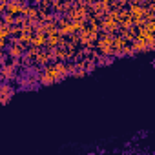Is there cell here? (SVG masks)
I'll use <instances>...</instances> for the list:
<instances>
[{
	"instance_id": "6da1fadb",
	"label": "cell",
	"mask_w": 155,
	"mask_h": 155,
	"mask_svg": "<svg viewBox=\"0 0 155 155\" xmlns=\"http://www.w3.org/2000/svg\"><path fill=\"white\" fill-rule=\"evenodd\" d=\"M15 75H17V69L9 64V60L4 64V66H0V81H4V82H9L15 79Z\"/></svg>"
},
{
	"instance_id": "7a4b0ae2",
	"label": "cell",
	"mask_w": 155,
	"mask_h": 155,
	"mask_svg": "<svg viewBox=\"0 0 155 155\" xmlns=\"http://www.w3.org/2000/svg\"><path fill=\"white\" fill-rule=\"evenodd\" d=\"M26 6L24 0H8V6H6V13L17 17V15H22V8Z\"/></svg>"
},
{
	"instance_id": "3957f363",
	"label": "cell",
	"mask_w": 155,
	"mask_h": 155,
	"mask_svg": "<svg viewBox=\"0 0 155 155\" xmlns=\"http://www.w3.org/2000/svg\"><path fill=\"white\" fill-rule=\"evenodd\" d=\"M13 93H15V88H13V86H9L8 82L0 84V104H2V106L8 104V102L11 101Z\"/></svg>"
},
{
	"instance_id": "277c9868",
	"label": "cell",
	"mask_w": 155,
	"mask_h": 155,
	"mask_svg": "<svg viewBox=\"0 0 155 155\" xmlns=\"http://www.w3.org/2000/svg\"><path fill=\"white\" fill-rule=\"evenodd\" d=\"M64 44V37H60L58 35V31H55V33H49L48 37H46V49H53V48H57V46H62Z\"/></svg>"
},
{
	"instance_id": "5b68a950",
	"label": "cell",
	"mask_w": 155,
	"mask_h": 155,
	"mask_svg": "<svg viewBox=\"0 0 155 155\" xmlns=\"http://www.w3.org/2000/svg\"><path fill=\"white\" fill-rule=\"evenodd\" d=\"M24 51H26V48L22 44H9L8 46V57L9 58H22Z\"/></svg>"
},
{
	"instance_id": "8992f818",
	"label": "cell",
	"mask_w": 155,
	"mask_h": 155,
	"mask_svg": "<svg viewBox=\"0 0 155 155\" xmlns=\"http://www.w3.org/2000/svg\"><path fill=\"white\" fill-rule=\"evenodd\" d=\"M46 33H33L31 37V44L29 46H35V48H44L46 46Z\"/></svg>"
},
{
	"instance_id": "52a82bcc",
	"label": "cell",
	"mask_w": 155,
	"mask_h": 155,
	"mask_svg": "<svg viewBox=\"0 0 155 155\" xmlns=\"http://www.w3.org/2000/svg\"><path fill=\"white\" fill-rule=\"evenodd\" d=\"M57 29H58V28H57V22H55V20H49V22H46V24H44V33H46V35L55 33Z\"/></svg>"
},
{
	"instance_id": "ba28073f",
	"label": "cell",
	"mask_w": 155,
	"mask_h": 155,
	"mask_svg": "<svg viewBox=\"0 0 155 155\" xmlns=\"http://www.w3.org/2000/svg\"><path fill=\"white\" fill-rule=\"evenodd\" d=\"M120 51H122V55H124V57H126V55H128V57H133V55H135V51H133V48H131V44H130V42H126V44H124V48H122Z\"/></svg>"
},
{
	"instance_id": "9c48e42d",
	"label": "cell",
	"mask_w": 155,
	"mask_h": 155,
	"mask_svg": "<svg viewBox=\"0 0 155 155\" xmlns=\"http://www.w3.org/2000/svg\"><path fill=\"white\" fill-rule=\"evenodd\" d=\"M2 20H4V24H6V26H13L15 17H13V15H9V13H4V15H2Z\"/></svg>"
},
{
	"instance_id": "30bf717a",
	"label": "cell",
	"mask_w": 155,
	"mask_h": 155,
	"mask_svg": "<svg viewBox=\"0 0 155 155\" xmlns=\"http://www.w3.org/2000/svg\"><path fill=\"white\" fill-rule=\"evenodd\" d=\"M9 28H11V26H2V28H0V38H9V37H11Z\"/></svg>"
},
{
	"instance_id": "8fae6325",
	"label": "cell",
	"mask_w": 155,
	"mask_h": 155,
	"mask_svg": "<svg viewBox=\"0 0 155 155\" xmlns=\"http://www.w3.org/2000/svg\"><path fill=\"white\" fill-rule=\"evenodd\" d=\"M38 9H51V0H38Z\"/></svg>"
},
{
	"instance_id": "7c38bea8",
	"label": "cell",
	"mask_w": 155,
	"mask_h": 155,
	"mask_svg": "<svg viewBox=\"0 0 155 155\" xmlns=\"http://www.w3.org/2000/svg\"><path fill=\"white\" fill-rule=\"evenodd\" d=\"M9 33H11V37H18L22 33V28L20 26H11L9 28Z\"/></svg>"
},
{
	"instance_id": "4fadbf2b",
	"label": "cell",
	"mask_w": 155,
	"mask_h": 155,
	"mask_svg": "<svg viewBox=\"0 0 155 155\" xmlns=\"http://www.w3.org/2000/svg\"><path fill=\"white\" fill-rule=\"evenodd\" d=\"M9 46V40L8 38H0V49H4V48H8Z\"/></svg>"
},
{
	"instance_id": "5bb4252c",
	"label": "cell",
	"mask_w": 155,
	"mask_h": 155,
	"mask_svg": "<svg viewBox=\"0 0 155 155\" xmlns=\"http://www.w3.org/2000/svg\"><path fill=\"white\" fill-rule=\"evenodd\" d=\"M2 55H4V49H0V57H2Z\"/></svg>"
},
{
	"instance_id": "9a60e30c",
	"label": "cell",
	"mask_w": 155,
	"mask_h": 155,
	"mask_svg": "<svg viewBox=\"0 0 155 155\" xmlns=\"http://www.w3.org/2000/svg\"><path fill=\"white\" fill-rule=\"evenodd\" d=\"M51 2H58V0H51Z\"/></svg>"
}]
</instances>
